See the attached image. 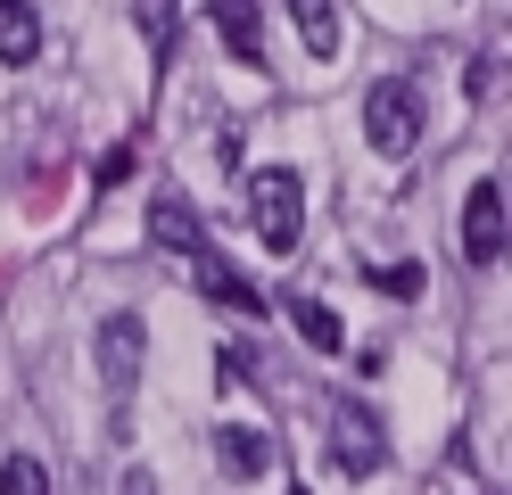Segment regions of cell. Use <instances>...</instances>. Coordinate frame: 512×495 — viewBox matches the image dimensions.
<instances>
[{
	"label": "cell",
	"mask_w": 512,
	"mask_h": 495,
	"mask_svg": "<svg viewBox=\"0 0 512 495\" xmlns=\"http://www.w3.org/2000/svg\"><path fill=\"white\" fill-rule=\"evenodd\" d=\"M364 141L380 157H405L413 141H422V83L413 75H380L364 91Z\"/></svg>",
	"instance_id": "6da1fadb"
},
{
	"label": "cell",
	"mask_w": 512,
	"mask_h": 495,
	"mask_svg": "<svg viewBox=\"0 0 512 495\" xmlns=\"http://www.w3.org/2000/svg\"><path fill=\"white\" fill-rule=\"evenodd\" d=\"M248 215H256V240H265V248H298V231H306V182L290 174V165L248 174Z\"/></svg>",
	"instance_id": "7a4b0ae2"
},
{
	"label": "cell",
	"mask_w": 512,
	"mask_h": 495,
	"mask_svg": "<svg viewBox=\"0 0 512 495\" xmlns=\"http://www.w3.org/2000/svg\"><path fill=\"white\" fill-rule=\"evenodd\" d=\"M331 462L347 479H372L380 462H389V438H380V413L364 405V396H339L331 405Z\"/></svg>",
	"instance_id": "3957f363"
},
{
	"label": "cell",
	"mask_w": 512,
	"mask_h": 495,
	"mask_svg": "<svg viewBox=\"0 0 512 495\" xmlns=\"http://www.w3.org/2000/svg\"><path fill=\"white\" fill-rule=\"evenodd\" d=\"M141 355H149V322H141V314H108V322H100V372H108V396H116V405H133Z\"/></svg>",
	"instance_id": "277c9868"
},
{
	"label": "cell",
	"mask_w": 512,
	"mask_h": 495,
	"mask_svg": "<svg viewBox=\"0 0 512 495\" xmlns=\"http://www.w3.org/2000/svg\"><path fill=\"white\" fill-rule=\"evenodd\" d=\"M463 256L471 264L504 256V190L496 182H471V198H463Z\"/></svg>",
	"instance_id": "5b68a950"
},
{
	"label": "cell",
	"mask_w": 512,
	"mask_h": 495,
	"mask_svg": "<svg viewBox=\"0 0 512 495\" xmlns=\"http://www.w3.org/2000/svg\"><path fill=\"white\" fill-rule=\"evenodd\" d=\"M190 264H199V289L215 297V306H232V314H248V322L265 314V289H256L248 273H232V264H223L215 248H199V256H190Z\"/></svg>",
	"instance_id": "8992f818"
},
{
	"label": "cell",
	"mask_w": 512,
	"mask_h": 495,
	"mask_svg": "<svg viewBox=\"0 0 512 495\" xmlns=\"http://www.w3.org/2000/svg\"><path fill=\"white\" fill-rule=\"evenodd\" d=\"M207 9H215L223 50H232L240 66H265V17H256V0H207Z\"/></svg>",
	"instance_id": "52a82bcc"
},
{
	"label": "cell",
	"mask_w": 512,
	"mask_h": 495,
	"mask_svg": "<svg viewBox=\"0 0 512 495\" xmlns=\"http://www.w3.org/2000/svg\"><path fill=\"white\" fill-rule=\"evenodd\" d=\"M42 58V17L34 0H0V66H34Z\"/></svg>",
	"instance_id": "ba28073f"
},
{
	"label": "cell",
	"mask_w": 512,
	"mask_h": 495,
	"mask_svg": "<svg viewBox=\"0 0 512 495\" xmlns=\"http://www.w3.org/2000/svg\"><path fill=\"white\" fill-rule=\"evenodd\" d=\"M215 454H223V471H240V479L273 471V438H265V429H248V421H223L215 429Z\"/></svg>",
	"instance_id": "9c48e42d"
},
{
	"label": "cell",
	"mask_w": 512,
	"mask_h": 495,
	"mask_svg": "<svg viewBox=\"0 0 512 495\" xmlns=\"http://www.w3.org/2000/svg\"><path fill=\"white\" fill-rule=\"evenodd\" d=\"M281 306H290V322H298V339H306L314 355H339V347H347V330H339V314H331V306H314L306 289H298V297H281Z\"/></svg>",
	"instance_id": "30bf717a"
},
{
	"label": "cell",
	"mask_w": 512,
	"mask_h": 495,
	"mask_svg": "<svg viewBox=\"0 0 512 495\" xmlns=\"http://www.w3.org/2000/svg\"><path fill=\"white\" fill-rule=\"evenodd\" d=\"M149 240H157V248H190V256H199V248H207V231H199V215H190L182 198H157V207H149Z\"/></svg>",
	"instance_id": "8fae6325"
},
{
	"label": "cell",
	"mask_w": 512,
	"mask_h": 495,
	"mask_svg": "<svg viewBox=\"0 0 512 495\" xmlns=\"http://www.w3.org/2000/svg\"><path fill=\"white\" fill-rule=\"evenodd\" d=\"M290 17H298V33H306V50H314V58H331V50H339V9H331V0H290Z\"/></svg>",
	"instance_id": "7c38bea8"
},
{
	"label": "cell",
	"mask_w": 512,
	"mask_h": 495,
	"mask_svg": "<svg viewBox=\"0 0 512 495\" xmlns=\"http://www.w3.org/2000/svg\"><path fill=\"white\" fill-rule=\"evenodd\" d=\"M0 495H50V471L34 454H9V462H0Z\"/></svg>",
	"instance_id": "4fadbf2b"
},
{
	"label": "cell",
	"mask_w": 512,
	"mask_h": 495,
	"mask_svg": "<svg viewBox=\"0 0 512 495\" xmlns=\"http://www.w3.org/2000/svg\"><path fill=\"white\" fill-rule=\"evenodd\" d=\"M141 25H149V50L166 58L174 50V0H141Z\"/></svg>",
	"instance_id": "5bb4252c"
},
{
	"label": "cell",
	"mask_w": 512,
	"mask_h": 495,
	"mask_svg": "<svg viewBox=\"0 0 512 495\" xmlns=\"http://www.w3.org/2000/svg\"><path fill=\"white\" fill-rule=\"evenodd\" d=\"M372 289H389V297H422V264H389V273H372Z\"/></svg>",
	"instance_id": "9a60e30c"
},
{
	"label": "cell",
	"mask_w": 512,
	"mask_h": 495,
	"mask_svg": "<svg viewBox=\"0 0 512 495\" xmlns=\"http://www.w3.org/2000/svg\"><path fill=\"white\" fill-rule=\"evenodd\" d=\"M91 174H100V182H108V190H116V182H124V174H133V149H108V157H100V165H91Z\"/></svg>",
	"instance_id": "2e32d148"
},
{
	"label": "cell",
	"mask_w": 512,
	"mask_h": 495,
	"mask_svg": "<svg viewBox=\"0 0 512 495\" xmlns=\"http://www.w3.org/2000/svg\"><path fill=\"white\" fill-rule=\"evenodd\" d=\"M290 495H306V487H290Z\"/></svg>",
	"instance_id": "e0dca14e"
}]
</instances>
